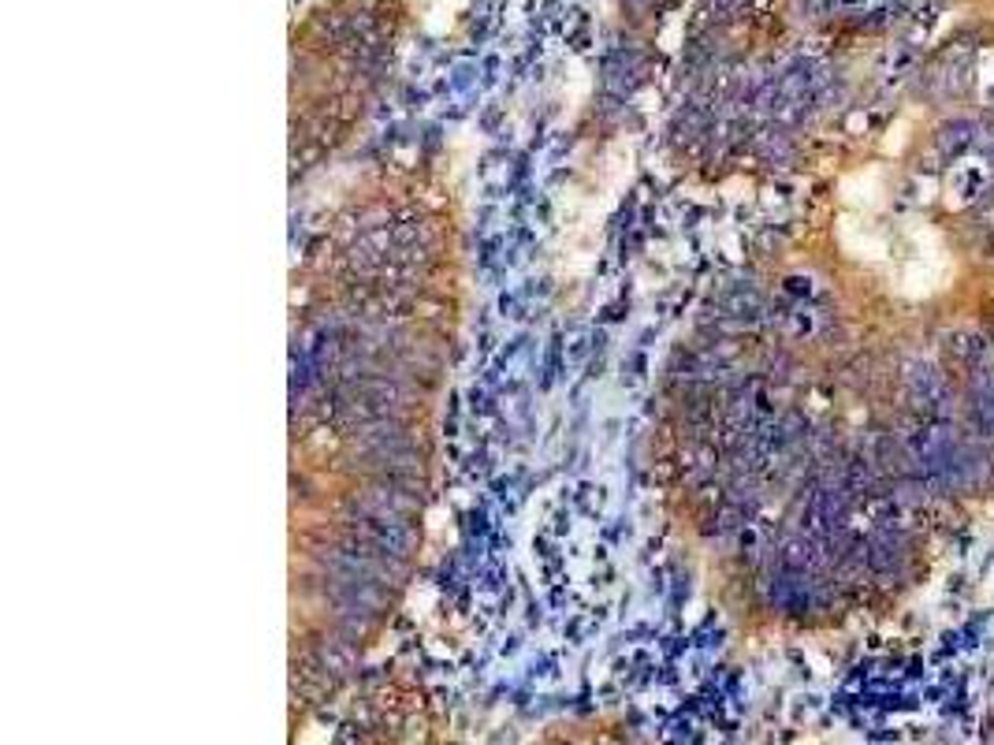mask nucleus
Instances as JSON below:
<instances>
[{
    "label": "nucleus",
    "instance_id": "obj_1",
    "mask_svg": "<svg viewBox=\"0 0 994 745\" xmlns=\"http://www.w3.org/2000/svg\"><path fill=\"white\" fill-rule=\"evenodd\" d=\"M462 288L458 191L429 156L354 175L291 269L288 582L302 668L372 645L418 574Z\"/></svg>",
    "mask_w": 994,
    "mask_h": 745
}]
</instances>
